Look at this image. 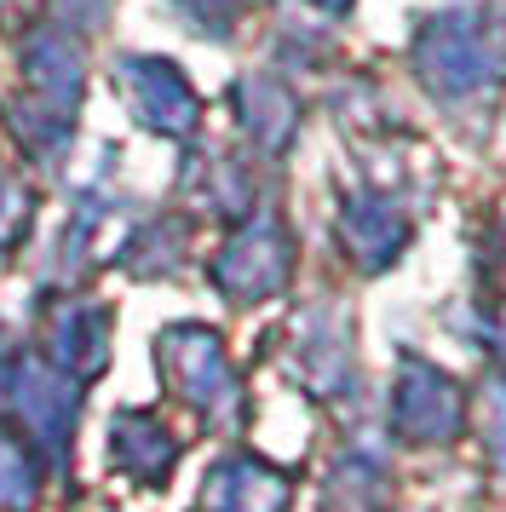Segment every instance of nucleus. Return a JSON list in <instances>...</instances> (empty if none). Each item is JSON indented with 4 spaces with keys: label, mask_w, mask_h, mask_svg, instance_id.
<instances>
[{
    "label": "nucleus",
    "mask_w": 506,
    "mask_h": 512,
    "mask_svg": "<svg viewBox=\"0 0 506 512\" xmlns=\"http://www.w3.org/2000/svg\"><path fill=\"white\" fill-rule=\"evenodd\" d=\"M161 357H167V380H173L184 397H196V403H213V397L230 386L219 340L202 334L196 323H184L179 334H167V340H161Z\"/></svg>",
    "instance_id": "20e7f679"
},
{
    "label": "nucleus",
    "mask_w": 506,
    "mask_h": 512,
    "mask_svg": "<svg viewBox=\"0 0 506 512\" xmlns=\"http://www.w3.org/2000/svg\"><path fill=\"white\" fill-rule=\"evenodd\" d=\"M35 208H41V196H35V190H23L18 179H6V173H0V254H12V248L23 242L29 219H35Z\"/></svg>",
    "instance_id": "9d476101"
},
{
    "label": "nucleus",
    "mask_w": 506,
    "mask_h": 512,
    "mask_svg": "<svg viewBox=\"0 0 506 512\" xmlns=\"http://www.w3.org/2000/svg\"><path fill=\"white\" fill-rule=\"evenodd\" d=\"M35 495H41V461H35V449L23 443V432L12 426H0V507H35Z\"/></svg>",
    "instance_id": "1a4fd4ad"
},
{
    "label": "nucleus",
    "mask_w": 506,
    "mask_h": 512,
    "mask_svg": "<svg viewBox=\"0 0 506 512\" xmlns=\"http://www.w3.org/2000/svg\"><path fill=\"white\" fill-rule=\"evenodd\" d=\"M115 81H121V98L150 133H184L196 121V98L184 87V75L161 58H121L115 64Z\"/></svg>",
    "instance_id": "f03ea898"
},
{
    "label": "nucleus",
    "mask_w": 506,
    "mask_h": 512,
    "mask_svg": "<svg viewBox=\"0 0 506 512\" xmlns=\"http://www.w3.org/2000/svg\"><path fill=\"white\" fill-rule=\"evenodd\" d=\"M23 75L35 81V98L58 104V110H75V98L87 87V58L64 29H35L29 52H23Z\"/></svg>",
    "instance_id": "7ed1b4c3"
},
{
    "label": "nucleus",
    "mask_w": 506,
    "mask_h": 512,
    "mask_svg": "<svg viewBox=\"0 0 506 512\" xmlns=\"http://www.w3.org/2000/svg\"><path fill=\"white\" fill-rule=\"evenodd\" d=\"M110 449H115V461H121V472H133L144 484H161L173 455H179V443L156 426V415H115Z\"/></svg>",
    "instance_id": "423d86ee"
},
{
    "label": "nucleus",
    "mask_w": 506,
    "mask_h": 512,
    "mask_svg": "<svg viewBox=\"0 0 506 512\" xmlns=\"http://www.w3.org/2000/svg\"><path fill=\"white\" fill-rule=\"evenodd\" d=\"M41 323H46V351H52V363H58L69 380H81V386L98 380V369L110 363V311L81 300V294H69V300L41 294Z\"/></svg>",
    "instance_id": "f257e3e1"
},
{
    "label": "nucleus",
    "mask_w": 506,
    "mask_h": 512,
    "mask_svg": "<svg viewBox=\"0 0 506 512\" xmlns=\"http://www.w3.org/2000/svg\"><path fill=\"white\" fill-rule=\"evenodd\" d=\"M282 265H288V248H282V236L248 231V236H236V242L225 248V259L213 265V277L225 282L230 294L253 300V294H265V288H276V282H282Z\"/></svg>",
    "instance_id": "39448f33"
},
{
    "label": "nucleus",
    "mask_w": 506,
    "mask_h": 512,
    "mask_svg": "<svg viewBox=\"0 0 506 512\" xmlns=\"http://www.w3.org/2000/svg\"><path fill=\"white\" fill-rule=\"evenodd\" d=\"M6 127L41 167H58L69 156V110L46 104V98H12L6 104Z\"/></svg>",
    "instance_id": "0eeeda50"
},
{
    "label": "nucleus",
    "mask_w": 506,
    "mask_h": 512,
    "mask_svg": "<svg viewBox=\"0 0 506 512\" xmlns=\"http://www.w3.org/2000/svg\"><path fill=\"white\" fill-rule=\"evenodd\" d=\"M52 6V18H64V24H104V12H110V0H46Z\"/></svg>",
    "instance_id": "9b49d317"
},
{
    "label": "nucleus",
    "mask_w": 506,
    "mask_h": 512,
    "mask_svg": "<svg viewBox=\"0 0 506 512\" xmlns=\"http://www.w3.org/2000/svg\"><path fill=\"white\" fill-rule=\"evenodd\" d=\"M207 495H213L219 512H276L282 495H288V484L271 478L265 466H253V461H225L219 472H213Z\"/></svg>",
    "instance_id": "6e6552de"
}]
</instances>
